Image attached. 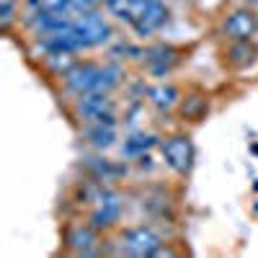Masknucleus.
<instances>
[{
	"instance_id": "nucleus-1",
	"label": "nucleus",
	"mask_w": 258,
	"mask_h": 258,
	"mask_svg": "<svg viewBox=\"0 0 258 258\" xmlns=\"http://www.w3.org/2000/svg\"><path fill=\"white\" fill-rule=\"evenodd\" d=\"M119 253L132 255V258H145V255H158L163 248V238L155 227L150 225H135L119 232Z\"/></svg>"
},
{
	"instance_id": "nucleus-2",
	"label": "nucleus",
	"mask_w": 258,
	"mask_h": 258,
	"mask_svg": "<svg viewBox=\"0 0 258 258\" xmlns=\"http://www.w3.org/2000/svg\"><path fill=\"white\" fill-rule=\"evenodd\" d=\"M160 155L165 160V165L173 170L176 176H188L194 168V158H197V150L188 135H168L158 142Z\"/></svg>"
},
{
	"instance_id": "nucleus-3",
	"label": "nucleus",
	"mask_w": 258,
	"mask_h": 258,
	"mask_svg": "<svg viewBox=\"0 0 258 258\" xmlns=\"http://www.w3.org/2000/svg\"><path fill=\"white\" fill-rule=\"evenodd\" d=\"M124 214V199L121 194L114 188H101V194L96 197V202L91 204V214H88V222L93 227H98L101 232L106 230H114Z\"/></svg>"
},
{
	"instance_id": "nucleus-4",
	"label": "nucleus",
	"mask_w": 258,
	"mask_h": 258,
	"mask_svg": "<svg viewBox=\"0 0 258 258\" xmlns=\"http://www.w3.org/2000/svg\"><path fill=\"white\" fill-rule=\"evenodd\" d=\"M168 6L165 0H135V16L132 26L137 36H153L168 24Z\"/></svg>"
},
{
	"instance_id": "nucleus-5",
	"label": "nucleus",
	"mask_w": 258,
	"mask_h": 258,
	"mask_svg": "<svg viewBox=\"0 0 258 258\" xmlns=\"http://www.w3.org/2000/svg\"><path fill=\"white\" fill-rule=\"evenodd\" d=\"M116 106L111 93H85L75 98V116L83 124H93V121H116L114 116Z\"/></svg>"
},
{
	"instance_id": "nucleus-6",
	"label": "nucleus",
	"mask_w": 258,
	"mask_h": 258,
	"mask_svg": "<svg viewBox=\"0 0 258 258\" xmlns=\"http://www.w3.org/2000/svg\"><path fill=\"white\" fill-rule=\"evenodd\" d=\"M101 70L103 64L96 62H78L75 68L62 78L64 91L70 96H85V93H101Z\"/></svg>"
},
{
	"instance_id": "nucleus-7",
	"label": "nucleus",
	"mask_w": 258,
	"mask_h": 258,
	"mask_svg": "<svg viewBox=\"0 0 258 258\" xmlns=\"http://www.w3.org/2000/svg\"><path fill=\"white\" fill-rule=\"evenodd\" d=\"M64 245L75 255H96L101 253V230L91 222H73L64 232Z\"/></svg>"
},
{
	"instance_id": "nucleus-8",
	"label": "nucleus",
	"mask_w": 258,
	"mask_h": 258,
	"mask_svg": "<svg viewBox=\"0 0 258 258\" xmlns=\"http://www.w3.org/2000/svg\"><path fill=\"white\" fill-rule=\"evenodd\" d=\"M222 34L230 41H248L258 34V13L253 8H235L222 21Z\"/></svg>"
},
{
	"instance_id": "nucleus-9",
	"label": "nucleus",
	"mask_w": 258,
	"mask_h": 258,
	"mask_svg": "<svg viewBox=\"0 0 258 258\" xmlns=\"http://www.w3.org/2000/svg\"><path fill=\"white\" fill-rule=\"evenodd\" d=\"M181 52L176 49V47H168V44H158V47H150V49H145L142 52V57H145V62H147V70L153 73V75H158V78H163V75H168L170 70L178 64V57Z\"/></svg>"
},
{
	"instance_id": "nucleus-10",
	"label": "nucleus",
	"mask_w": 258,
	"mask_h": 258,
	"mask_svg": "<svg viewBox=\"0 0 258 258\" xmlns=\"http://www.w3.org/2000/svg\"><path fill=\"white\" fill-rule=\"evenodd\" d=\"M181 98H183L181 91L170 83H158V85H153V88H147V103L153 106V109H158L160 114L176 111Z\"/></svg>"
},
{
	"instance_id": "nucleus-11",
	"label": "nucleus",
	"mask_w": 258,
	"mask_h": 258,
	"mask_svg": "<svg viewBox=\"0 0 258 258\" xmlns=\"http://www.w3.org/2000/svg\"><path fill=\"white\" fill-rule=\"evenodd\" d=\"M83 137L91 147L96 150H109L111 145H116V121H93L85 124Z\"/></svg>"
},
{
	"instance_id": "nucleus-12",
	"label": "nucleus",
	"mask_w": 258,
	"mask_h": 258,
	"mask_svg": "<svg viewBox=\"0 0 258 258\" xmlns=\"http://www.w3.org/2000/svg\"><path fill=\"white\" fill-rule=\"evenodd\" d=\"M225 59L235 70H248L258 59V47L253 44V39H248V41H230V47L225 52Z\"/></svg>"
},
{
	"instance_id": "nucleus-13",
	"label": "nucleus",
	"mask_w": 258,
	"mask_h": 258,
	"mask_svg": "<svg viewBox=\"0 0 258 258\" xmlns=\"http://www.w3.org/2000/svg\"><path fill=\"white\" fill-rule=\"evenodd\" d=\"M176 111L183 116V121H186V119H188V121H202L204 114L209 111V101H207V96H202V93H191V96H183V98H181V103H178Z\"/></svg>"
},
{
	"instance_id": "nucleus-14",
	"label": "nucleus",
	"mask_w": 258,
	"mask_h": 258,
	"mask_svg": "<svg viewBox=\"0 0 258 258\" xmlns=\"http://www.w3.org/2000/svg\"><path fill=\"white\" fill-rule=\"evenodd\" d=\"M158 145V140L153 137V135H145V132H135V135H129L126 140H124V145H121V153L126 155V158H137V160H142L145 158V153H150Z\"/></svg>"
},
{
	"instance_id": "nucleus-15",
	"label": "nucleus",
	"mask_w": 258,
	"mask_h": 258,
	"mask_svg": "<svg viewBox=\"0 0 258 258\" xmlns=\"http://www.w3.org/2000/svg\"><path fill=\"white\" fill-rule=\"evenodd\" d=\"M78 64V59H75V52H52V54H47V68L57 75V78H64L73 68Z\"/></svg>"
},
{
	"instance_id": "nucleus-16",
	"label": "nucleus",
	"mask_w": 258,
	"mask_h": 258,
	"mask_svg": "<svg viewBox=\"0 0 258 258\" xmlns=\"http://www.w3.org/2000/svg\"><path fill=\"white\" fill-rule=\"evenodd\" d=\"M106 11H109L116 21H124V24H132L135 16V0H103Z\"/></svg>"
},
{
	"instance_id": "nucleus-17",
	"label": "nucleus",
	"mask_w": 258,
	"mask_h": 258,
	"mask_svg": "<svg viewBox=\"0 0 258 258\" xmlns=\"http://www.w3.org/2000/svg\"><path fill=\"white\" fill-rule=\"evenodd\" d=\"M91 165H93V176H96V181H101V183H103V181H111V178H116V176L121 173V168L114 165L111 160H106V158H103V160H101V158H93Z\"/></svg>"
},
{
	"instance_id": "nucleus-18",
	"label": "nucleus",
	"mask_w": 258,
	"mask_h": 258,
	"mask_svg": "<svg viewBox=\"0 0 258 258\" xmlns=\"http://www.w3.org/2000/svg\"><path fill=\"white\" fill-rule=\"evenodd\" d=\"M103 0H68V16H83V13H91L98 11Z\"/></svg>"
},
{
	"instance_id": "nucleus-19",
	"label": "nucleus",
	"mask_w": 258,
	"mask_h": 258,
	"mask_svg": "<svg viewBox=\"0 0 258 258\" xmlns=\"http://www.w3.org/2000/svg\"><path fill=\"white\" fill-rule=\"evenodd\" d=\"M0 3H13V6H16V3H18V0H0Z\"/></svg>"
}]
</instances>
